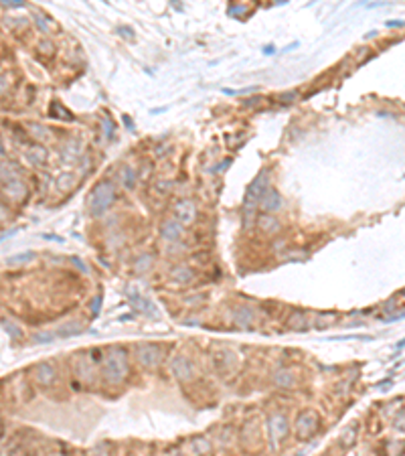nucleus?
Instances as JSON below:
<instances>
[{"label":"nucleus","mask_w":405,"mask_h":456,"mask_svg":"<svg viewBox=\"0 0 405 456\" xmlns=\"http://www.w3.org/2000/svg\"><path fill=\"white\" fill-rule=\"evenodd\" d=\"M103 377H105V382L107 384H112V386H118L122 384L124 379L128 377V355L122 347H112L105 357H103Z\"/></svg>","instance_id":"nucleus-1"},{"label":"nucleus","mask_w":405,"mask_h":456,"mask_svg":"<svg viewBox=\"0 0 405 456\" xmlns=\"http://www.w3.org/2000/svg\"><path fill=\"white\" fill-rule=\"evenodd\" d=\"M114 201H116V186H114V182L112 180H101V182H97L93 186V191L89 195V201H87L89 213L93 217H99V215H103L109 209V205H112Z\"/></svg>","instance_id":"nucleus-2"},{"label":"nucleus","mask_w":405,"mask_h":456,"mask_svg":"<svg viewBox=\"0 0 405 456\" xmlns=\"http://www.w3.org/2000/svg\"><path fill=\"white\" fill-rule=\"evenodd\" d=\"M268 170H262L260 174L255 176V180L251 182V186H249V191H247V195H245V203H243V209H245V215L249 213V211H253L255 209V205L262 201V197H264V193L268 191Z\"/></svg>","instance_id":"nucleus-3"},{"label":"nucleus","mask_w":405,"mask_h":456,"mask_svg":"<svg viewBox=\"0 0 405 456\" xmlns=\"http://www.w3.org/2000/svg\"><path fill=\"white\" fill-rule=\"evenodd\" d=\"M136 357L144 367H156L162 361V349L154 343H142L136 347Z\"/></svg>","instance_id":"nucleus-4"},{"label":"nucleus","mask_w":405,"mask_h":456,"mask_svg":"<svg viewBox=\"0 0 405 456\" xmlns=\"http://www.w3.org/2000/svg\"><path fill=\"white\" fill-rule=\"evenodd\" d=\"M316 428H318V416H316V412L306 410V412H302L298 416V420H296V434H298L300 440L310 438L316 432Z\"/></svg>","instance_id":"nucleus-5"},{"label":"nucleus","mask_w":405,"mask_h":456,"mask_svg":"<svg viewBox=\"0 0 405 456\" xmlns=\"http://www.w3.org/2000/svg\"><path fill=\"white\" fill-rule=\"evenodd\" d=\"M268 432H270V440L274 446H278V442L286 436L288 432V422H286V418L284 416H272L270 420H268Z\"/></svg>","instance_id":"nucleus-6"},{"label":"nucleus","mask_w":405,"mask_h":456,"mask_svg":"<svg viewBox=\"0 0 405 456\" xmlns=\"http://www.w3.org/2000/svg\"><path fill=\"white\" fill-rule=\"evenodd\" d=\"M172 371L180 382H193V377H195V367L187 357H176L172 361Z\"/></svg>","instance_id":"nucleus-7"},{"label":"nucleus","mask_w":405,"mask_h":456,"mask_svg":"<svg viewBox=\"0 0 405 456\" xmlns=\"http://www.w3.org/2000/svg\"><path fill=\"white\" fill-rule=\"evenodd\" d=\"M174 213H176V219H178L180 223L189 225V223H193V221H195V217H197V207H195V203H193V201L185 199V201L176 203Z\"/></svg>","instance_id":"nucleus-8"},{"label":"nucleus","mask_w":405,"mask_h":456,"mask_svg":"<svg viewBox=\"0 0 405 456\" xmlns=\"http://www.w3.org/2000/svg\"><path fill=\"white\" fill-rule=\"evenodd\" d=\"M55 377H57V371L51 363H39L34 367V379H36V384L47 388L55 382Z\"/></svg>","instance_id":"nucleus-9"},{"label":"nucleus","mask_w":405,"mask_h":456,"mask_svg":"<svg viewBox=\"0 0 405 456\" xmlns=\"http://www.w3.org/2000/svg\"><path fill=\"white\" fill-rule=\"evenodd\" d=\"M257 227L264 232V234H270V236H276L280 230H282V223L278 217L270 215V213H264L260 215V219H257Z\"/></svg>","instance_id":"nucleus-10"},{"label":"nucleus","mask_w":405,"mask_h":456,"mask_svg":"<svg viewBox=\"0 0 405 456\" xmlns=\"http://www.w3.org/2000/svg\"><path fill=\"white\" fill-rule=\"evenodd\" d=\"M128 298H130V302L134 304V306H136L138 310L146 312L148 316H154V314H156V306H152V302L144 300V298L140 296V292H134V290L130 288V290H128Z\"/></svg>","instance_id":"nucleus-11"},{"label":"nucleus","mask_w":405,"mask_h":456,"mask_svg":"<svg viewBox=\"0 0 405 456\" xmlns=\"http://www.w3.org/2000/svg\"><path fill=\"white\" fill-rule=\"evenodd\" d=\"M160 232H162V238L168 242H178L182 238V234H185V230H182V225L178 221H164Z\"/></svg>","instance_id":"nucleus-12"},{"label":"nucleus","mask_w":405,"mask_h":456,"mask_svg":"<svg viewBox=\"0 0 405 456\" xmlns=\"http://www.w3.org/2000/svg\"><path fill=\"white\" fill-rule=\"evenodd\" d=\"M260 205L268 213L270 211H276L282 205V197H280V193L276 191V188H268V191L264 193V197H262V201H260Z\"/></svg>","instance_id":"nucleus-13"},{"label":"nucleus","mask_w":405,"mask_h":456,"mask_svg":"<svg viewBox=\"0 0 405 456\" xmlns=\"http://www.w3.org/2000/svg\"><path fill=\"white\" fill-rule=\"evenodd\" d=\"M4 193H6L10 199L20 201V199L26 195V186H24V182H22L20 178H14V180H8V182L4 184Z\"/></svg>","instance_id":"nucleus-14"},{"label":"nucleus","mask_w":405,"mask_h":456,"mask_svg":"<svg viewBox=\"0 0 405 456\" xmlns=\"http://www.w3.org/2000/svg\"><path fill=\"white\" fill-rule=\"evenodd\" d=\"M233 320H235V324H237V326L247 328V326L253 322V310H251L249 306L235 308V312H233Z\"/></svg>","instance_id":"nucleus-15"},{"label":"nucleus","mask_w":405,"mask_h":456,"mask_svg":"<svg viewBox=\"0 0 405 456\" xmlns=\"http://www.w3.org/2000/svg\"><path fill=\"white\" fill-rule=\"evenodd\" d=\"M14 178H20V168H18L16 164L8 162V164H2V166H0V180L8 182V180H14Z\"/></svg>","instance_id":"nucleus-16"},{"label":"nucleus","mask_w":405,"mask_h":456,"mask_svg":"<svg viewBox=\"0 0 405 456\" xmlns=\"http://www.w3.org/2000/svg\"><path fill=\"white\" fill-rule=\"evenodd\" d=\"M274 382H276L278 388H292L294 386V375L288 369H280L274 375Z\"/></svg>","instance_id":"nucleus-17"},{"label":"nucleus","mask_w":405,"mask_h":456,"mask_svg":"<svg viewBox=\"0 0 405 456\" xmlns=\"http://www.w3.org/2000/svg\"><path fill=\"white\" fill-rule=\"evenodd\" d=\"M170 274H172V278H176L180 282H193V278H195V272L191 268H187V266H178Z\"/></svg>","instance_id":"nucleus-18"},{"label":"nucleus","mask_w":405,"mask_h":456,"mask_svg":"<svg viewBox=\"0 0 405 456\" xmlns=\"http://www.w3.org/2000/svg\"><path fill=\"white\" fill-rule=\"evenodd\" d=\"M120 178H122V182H124L126 188H132L134 182H136V178H138V174L134 172L132 166H124V168L120 170Z\"/></svg>","instance_id":"nucleus-19"},{"label":"nucleus","mask_w":405,"mask_h":456,"mask_svg":"<svg viewBox=\"0 0 405 456\" xmlns=\"http://www.w3.org/2000/svg\"><path fill=\"white\" fill-rule=\"evenodd\" d=\"M26 158H28L32 164H41V162L45 160V150L39 148V146H34V148H30V150L26 152Z\"/></svg>","instance_id":"nucleus-20"},{"label":"nucleus","mask_w":405,"mask_h":456,"mask_svg":"<svg viewBox=\"0 0 405 456\" xmlns=\"http://www.w3.org/2000/svg\"><path fill=\"white\" fill-rule=\"evenodd\" d=\"M152 262H154V258L152 256H148V254H144V256H140L138 260H136V272H146V270H150V266H152Z\"/></svg>","instance_id":"nucleus-21"},{"label":"nucleus","mask_w":405,"mask_h":456,"mask_svg":"<svg viewBox=\"0 0 405 456\" xmlns=\"http://www.w3.org/2000/svg\"><path fill=\"white\" fill-rule=\"evenodd\" d=\"M34 258V254L32 252H26V254H18V256H12V258H8V264H22V262H28V260H32Z\"/></svg>","instance_id":"nucleus-22"},{"label":"nucleus","mask_w":405,"mask_h":456,"mask_svg":"<svg viewBox=\"0 0 405 456\" xmlns=\"http://www.w3.org/2000/svg\"><path fill=\"white\" fill-rule=\"evenodd\" d=\"M79 332H81L79 324H67V326L61 328L57 334H59V336H69V334H79Z\"/></svg>","instance_id":"nucleus-23"},{"label":"nucleus","mask_w":405,"mask_h":456,"mask_svg":"<svg viewBox=\"0 0 405 456\" xmlns=\"http://www.w3.org/2000/svg\"><path fill=\"white\" fill-rule=\"evenodd\" d=\"M30 130H34V132H32L34 136H39V138H47V130H45L43 126H39V124H30Z\"/></svg>","instance_id":"nucleus-24"},{"label":"nucleus","mask_w":405,"mask_h":456,"mask_svg":"<svg viewBox=\"0 0 405 456\" xmlns=\"http://www.w3.org/2000/svg\"><path fill=\"white\" fill-rule=\"evenodd\" d=\"M71 180H75V178H73V174H65V176H61V182H59V186H61L63 191H65V188H69V186H71Z\"/></svg>","instance_id":"nucleus-25"},{"label":"nucleus","mask_w":405,"mask_h":456,"mask_svg":"<svg viewBox=\"0 0 405 456\" xmlns=\"http://www.w3.org/2000/svg\"><path fill=\"white\" fill-rule=\"evenodd\" d=\"M36 24L43 28V32H49V28H51V24L45 20V16H36Z\"/></svg>","instance_id":"nucleus-26"},{"label":"nucleus","mask_w":405,"mask_h":456,"mask_svg":"<svg viewBox=\"0 0 405 456\" xmlns=\"http://www.w3.org/2000/svg\"><path fill=\"white\" fill-rule=\"evenodd\" d=\"M6 88H8V78L6 75H0V96L6 92Z\"/></svg>","instance_id":"nucleus-27"},{"label":"nucleus","mask_w":405,"mask_h":456,"mask_svg":"<svg viewBox=\"0 0 405 456\" xmlns=\"http://www.w3.org/2000/svg\"><path fill=\"white\" fill-rule=\"evenodd\" d=\"M99 306H101V296H95L93 302H91V310H93V314L99 312Z\"/></svg>","instance_id":"nucleus-28"},{"label":"nucleus","mask_w":405,"mask_h":456,"mask_svg":"<svg viewBox=\"0 0 405 456\" xmlns=\"http://www.w3.org/2000/svg\"><path fill=\"white\" fill-rule=\"evenodd\" d=\"M6 330H8L12 336H18V334H20V330H18V328H14V324H6Z\"/></svg>","instance_id":"nucleus-29"},{"label":"nucleus","mask_w":405,"mask_h":456,"mask_svg":"<svg viewBox=\"0 0 405 456\" xmlns=\"http://www.w3.org/2000/svg\"><path fill=\"white\" fill-rule=\"evenodd\" d=\"M53 338V334H36L34 336V340H43V343H45V340H51Z\"/></svg>","instance_id":"nucleus-30"},{"label":"nucleus","mask_w":405,"mask_h":456,"mask_svg":"<svg viewBox=\"0 0 405 456\" xmlns=\"http://www.w3.org/2000/svg\"><path fill=\"white\" fill-rule=\"evenodd\" d=\"M73 262H75V266H77V268H79V270H83V272L87 270V268H85V266L81 264V260H77V258H75V260H73Z\"/></svg>","instance_id":"nucleus-31"},{"label":"nucleus","mask_w":405,"mask_h":456,"mask_svg":"<svg viewBox=\"0 0 405 456\" xmlns=\"http://www.w3.org/2000/svg\"><path fill=\"white\" fill-rule=\"evenodd\" d=\"M264 53H266V55H274V47H272V45H270V47H266V49H264Z\"/></svg>","instance_id":"nucleus-32"},{"label":"nucleus","mask_w":405,"mask_h":456,"mask_svg":"<svg viewBox=\"0 0 405 456\" xmlns=\"http://www.w3.org/2000/svg\"><path fill=\"white\" fill-rule=\"evenodd\" d=\"M0 436H2V426H0Z\"/></svg>","instance_id":"nucleus-33"}]
</instances>
